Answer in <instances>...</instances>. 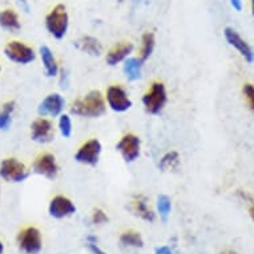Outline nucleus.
Listing matches in <instances>:
<instances>
[{
  "label": "nucleus",
  "mask_w": 254,
  "mask_h": 254,
  "mask_svg": "<svg viewBox=\"0 0 254 254\" xmlns=\"http://www.w3.org/2000/svg\"><path fill=\"white\" fill-rule=\"evenodd\" d=\"M107 111V101L100 91H91L80 99H76L71 105V113L79 117L99 119Z\"/></svg>",
  "instance_id": "f257e3e1"
},
{
  "label": "nucleus",
  "mask_w": 254,
  "mask_h": 254,
  "mask_svg": "<svg viewBox=\"0 0 254 254\" xmlns=\"http://www.w3.org/2000/svg\"><path fill=\"white\" fill-rule=\"evenodd\" d=\"M46 28L56 40L64 39L69 28V15L65 5L58 4L51 9L46 16Z\"/></svg>",
  "instance_id": "f03ea898"
},
{
  "label": "nucleus",
  "mask_w": 254,
  "mask_h": 254,
  "mask_svg": "<svg viewBox=\"0 0 254 254\" xmlns=\"http://www.w3.org/2000/svg\"><path fill=\"white\" fill-rule=\"evenodd\" d=\"M168 103V92L165 84L154 81L145 95L142 96V105L149 115H158L163 112Z\"/></svg>",
  "instance_id": "7ed1b4c3"
},
{
  "label": "nucleus",
  "mask_w": 254,
  "mask_h": 254,
  "mask_svg": "<svg viewBox=\"0 0 254 254\" xmlns=\"http://www.w3.org/2000/svg\"><path fill=\"white\" fill-rule=\"evenodd\" d=\"M4 56L9 62L20 65H28L36 60V52L31 46L19 40H12L4 47Z\"/></svg>",
  "instance_id": "20e7f679"
},
{
  "label": "nucleus",
  "mask_w": 254,
  "mask_h": 254,
  "mask_svg": "<svg viewBox=\"0 0 254 254\" xmlns=\"http://www.w3.org/2000/svg\"><path fill=\"white\" fill-rule=\"evenodd\" d=\"M29 177V171L16 157H7L0 163V179L7 183H23Z\"/></svg>",
  "instance_id": "39448f33"
},
{
  "label": "nucleus",
  "mask_w": 254,
  "mask_h": 254,
  "mask_svg": "<svg viewBox=\"0 0 254 254\" xmlns=\"http://www.w3.org/2000/svg\"><path fill=\"white\" fill-rule=\"evenodd\" d=\"M17 244L23 253L39 254L43 248V238L40 230L35 226L25 228L17 236Z\"/></svg>",
  "instance_id": "423d86ee"
},
{
  "label": "nucleus",
  "mask_w": 254,
  "mask_h": 254,
  "mask_svg": "<svg viewBox=\"0 0 254 254\" xmlns=\"http://www.w3.org/2000/svg\"><path fill=\"white\" fill-rule=\"evenodd\" d=\"M105 101H107L109 108L112 109L113 112L117 113L127 112L133 105L128 92L125 91V88L121 87V85H111L107 89Z\"/></svg>",
  "instance_id": "0eeeda50"
},
{
  "label": "nucleus",
  "mask_w": 254,
  "mask_h": 254,
  "mask_svg": "<svg viewBox=\"0 0 254 254\" xmlns=\"http://www.w3.org/2000/svg\"><path fill=\"white\" fill-rule=\"evenodd\" d=\"M103 145L97 138H91L80 146L75 153V160L79 164L88 165V167H95L99 160H100Z\"/></svg>",
  "instance_id": "6e6552de"
},
{
  "label": "nucleus",
  "mask_w": 254,
  "mask_h": 254,
  "mask_svg": "<svg viewBox=\"0 0 254 254\" xmlns=\"http://www.w3.org/2000/svg\"><path fill=\"white\" fill-rule=\"evenodd\" d=\"M116 149L125 163H133L141 153V140L136 134L127 133L116 144Z\"/></svg>",
  "instance_id": "1a4fd4ad"
},
{
  "label": "nucleus",
  "mask_w": 254,
  "mask_h": 254,
  "mask_svg": "<svg viewBox=\"0 0 254 254\" xmlns=\"http://www.w3.org/2000/svg\"><path fill=\"white\" fill-rule=\"evenodd\" d=\"M31 138L39 144H47L55 138L54 123L47 117H38L31 124Z\"/></svg>",
  "instance_id": "9d476101"
},
{
  "label": "nucleus",
  "mask_w": 254,
  "mask_h": 254,
  "mask_svg": "<svg viewBox=\"0 0 254 254\" xmlns=\"http://www.w3.org/2000/svg\"><path fill=\"white\" fill-rule=\"evenodd\" d=\"M65 108V100L60 93H50L40 101L38 113L42 117H59Z\"/></svg>",
  "instance_id": "9b49d317"
},
{
  "label": "nucleus",
  "mask_w": 254,
  "mask_h": 254,
  "mask_svg": "<svg viewBox=\"0 0 254 254\" xmlns=\"http://www.w3.org/2000/svg\"><path fill=\"white\" fill-rule=\"evenodd\" d=\"M32 171L48 180H55L59 175V165L52 153H43L35 160Z\"/></svg>",
  "instance_id": "f8f14e48"
},
{
  "label": "nucleus",
  "mask_w": 254,
  "mask_h": 254,
  "mask_svg": "<svg viewBox=\"0 0 254 254\" xmlns=\"http://www.w3.org/2000/svg\"><path fill=\"white\" fill-rule=\"evenodd\" d=\"M48 212L51 217H54L56 220H63V218L73 216L76 213V206L68 197L59 194L51 200Z\"/></svg>",
  "instance_id": "ddd939ff"
},
{
  "label": "nucleus",
  "mask_w": 254,
  "mask_h": 254,
  "mask_svg": "<svg viewBox=\"0 0 254 254\" xmlns=\"http://www.w3.org/2000/svg\"><path fill=\"white\" fill-rule=\"evenodd\" d=\"M224 35H225L226 42L229 43L230 46L236 48V50L241 54V56L245 59L248 63L254 62V52L253 50L250 48V46L244 40V39L240 36L237 31L230 27H226L225 31H224Z\"/></svg>",
  "instance_id": "4468645a"
},
{
  "label": "nucleus",
  "mask_w": 254,
  "mask_h": 254,
  "mask_svg": "<svg viewBox=\"0 0 254 254\" xmlns=\"http://www.w3.org/2000/svg\"><path fill=\"white\" fill-rule=\"evenodd\" d=\"M132 52H133V44L130 42L117 43L107 54V58H105L107 64L111 67H115L120 63H124L132 55Z\"/></svg>",
  "instance_id": "2eb2a0df"
},
{
  "label": "nucleus",
  "mask_w": 254,
  "mask_h": 254,
  "mask_svg": "<svg viewBox=\"0 0 254 254\" xmlns=\"http://www.w3.org/2000/svg\"><path fill=\"white\" fill-rule=\"evenodd\" d=\"M39 56H40V60H42L43 68H44V72L48 77H56L59 75V64L58 60L55 58L54 52L51 50L50 47L42 46L39 48Z\"/></svg>",
  "instance_id": "dca6fc26"
},
{
  "label": "nucleus",
  "mask_w": 254,
  "mask_h": 254,
  "mask_svg": "<svg viewBox=\"0 0 254 254\" xmlns=\"http://www.w3.org/2000/svg\"><path fill=\"white\" fill-rule=\"evenodd\" d=\"M132 210H133L136 216L140 217L141 220L146 221V222H154V220H156V214L150 209L146 197L142 196V194L133 197V200H132Z\"/></svg>",
  "instance_id": "f3484780"
},
{
  "label": "nucleus",
  "mask_w": 254,
  "mask_h": 254,
  "mask_svg": "<svg viewBox=\"0 0 254 254\" xmlns=\"http://www.w3.org/2000/svg\"><path fill=\"white\" fill-rule=\"evenodd\" d=\"M75 47L91 56H100L103 54V44L93 36H81L75 42Z\"/></svg>",
  "instance_id": "a211bd4d"
},
{
  "label": "nucleus",
  "mask_w": 254,
  "mask_h": 254,
  "mask_svg": "<svg viewBox=\"0 0 254 254\" xmlns=\"http://www.w3.org/2000/svg\"><path fill=\"white\" fill-rule=\"evenodd\" d=\"M0 28H3L7 32H17L20 31L21 23L17 15L13 9H3L0 11Z\"/></svg>",
  "instance_id": "6ab92c4d"
},
{
  "label": "nucleus",
  "mask_w": 254,
  "mask_h": 254,
  "mask_svg": "<svg viewBox=\"0 0 254 254\" xmlns=\"http://www.w3.org/2000/svg\"><path fill=\"white\" fill-rule=\"evenodd\" d=\"M142 64L144 63L138 58H130L129 56L127 59L124 62V67H123V71H124L127 79L130 80V81H137V80L141 79Z\"/></svg>",
  "instance_id": "aec40b11"
},
{
  "label": "nucleus",
  "mask_w": 254,
  "mask_h": 254,
  "mask_svg": "<svg viewBox=\"0 0 254 254\" xmlns=\"http://www.w3.org/2000/svg\"><path fill=\"white\" fill-rule=\"evenodd\" d=\"M154 47H156V38H154V35L152 32H145L141 38V48H140L138 59L142 63H145L152 56V54H153Z\"/></svg>",
  "instance_id": "412c9836"
},
{
  "label": "nucleus",
  "mask_w": 254,
  "mask_h": 254,
  "mask_svg": "<svg viewBox=\"0 0 254 254\" xmlns=\"http://www.w3.org/2000/svg\"><path fill=\"white\" fill-rule=\"evenodd\" d=\"M16 109L15 101H7L0 109V130H8L12 124V115Z\"/></svg>",
  "instance_id": "4be33fe9"
},
{
  "label": "nucleus",
  "mask_w": 254,
  "mask_h": 254,
  "mask_svg": "<svg viewBox=\"0 0 254 254\" xmlns=\"http://www.w3.org/2000/svg\"><path fill=\"white\" fill-rule=\"evenodd\" d=\"M180 164V154L179 152L176 150H171V152H167L164 154L160 163H158V167L161 171H173L176 168L179 167Z\"/></svg>",
  "instance_id": "5701e85b"
},
{
  "label": "nucleus",
  "mask_w": 254,
  "mask_h": 254,
  "mask_svg": "<svg viewBox=\"0 0 254 254\" xmlns=\"http://www.w3.org/2000/svg\"><path fill=\"white\" fill-rule=\"evenodd\" d=\"M120 242L124 246H129V248H142L144 246V240H142L141 234L134 230H127L120 236Z\"/></svg>",
  "instance_id": "b1692460"
},
{
  "label": "nucleus",
  "mask_w": 254,
  "mask_h": 254,
  "mask_svg": "<svg viewBox=\"0 0 254 254\" xmlns=\"http://www.w3.org/2000/svg\"><path fill=\"white\" fill-rule=\"evenodd\" d=\"M59 132L64 138H69L72 136V130H73V125H72V119L67 113H62L59 116L58 123Z\"/></svg>",
  "instance_id": "393cba45"
},
{
  "label": "nucleus",
  "mask_w": 254,
  "mask_h": 254,
  "mask_svg": "<svg viewBox=\"0 0 254 254\" xmlns=\"http://www.w3.org/2000/svg\"><path fill=\"white\" fill-rule=\"evenodd\" d=\"M157 212L164 221L167 220L172 212V200L167 194H160L157 197Z\"/></svg>",
  "instance_id": "a878e982"
},
{
  "label": "nucleus",
  "mask_w": 254,
  "mask_h": 254,
  "mask_svg": "<svg viewBox=\"0 0 254 254\" xmlns=\"http://www.w3.org/2000/svg\"><path fill=\"white\" fill-rule=\"evenodd\" d=\"M108 216H107V213L103 210V209L97 208L93 210L92 213V222L95 224V225H103V224H107L108 222Z\"/></svg>",
  "instance_id": "bb28decb"
},
{
  "label": "nucleus",
  "mask_w": 254,
  "mask_h": 254,
  "mask_svg": "<svg viewBox=\"0 0 254 254\" xmlns=\"http://www.w3.org/2000/svg\"><path fill=\"white\" fill-rule=\"evenodd\" d=\"M242 91H244V95H245L246 100H248L250 109L254 112V85L253 84H245Z\"/></svg>",
  "instance_id": "cd10ccee"
},
{
  "label": "nucleus",
  "mask_w": 254,
  "mask_h": 254,
  "mask_svg": "<svg viewBox=\"0 0 254 254\" xmlns=\"http://www.w3.org/2000/svg\"><path fill=\"white\" fill-rule=\"evenodd\" d=\"M87 246L92 254H107L100 246L97 245V238L95 236H89L87 238Z\"/></svg>",
  "instance_id": "c85d7f7f"
},
{
  "label": "nucleus",
  "mask_w": 254,
  "mask_h": 254,
  "mask_svg": "<svg viewBox=\"0 0 254 254\" xmlns=\"http://www.w3.org/2000/svg\"><path fill=\"white\" fill-rule=\"evenodd\" d=\"M154 254H173L169 246H160L154 250Z\"/></svg>",
  "instance_id": "c756f323"
},
{
  "label": "nucleus",
  "mask_w": 254,
  "mask_h": 254,
  "mask_svg": "<svg viewBox=\"0 0 254 254\" xmlns=\"http://www.w3.org/2000/svg\"><path fill=\"white\" fill-rule=\"evenodd\" d=\"M230 4L236 11H242V0H230Z\"/></svg>",
  "instance_id": "7c9ffc66"
},
{
  "label": "nucleus",
  "mask_w": 254,
  "mask_h": 254,
  "mask_svg": "<svg viewBox=\"0 0 254 254\" xmlns=\"http://www.w3.org/2000/svg\"><path fill=\"white\" fill-rule=\"evenodd\" d=\"M19 4H20L21 8H24L25 12H28L29 7H28V4H27V1H25V0H20V1H19Z\"/></svg>",
  "instance_id": "2f4dec72"
},
{
  "label": "nucleus",
  "mask_w": 254,
  "mask_h": 254,
  "mask_svg": "<svg viewBox=\"0 0 254 254\" xmlns=\"http://www.w3.org/2000/svg\"><path fill=\"white\" fill-rule=\"evenodd\" d=\"M4 253V245H3V242L0 241V254Z\"/></svg>",
  "instance_id": "473e14b6"
},
{
  "label": "nucleus",
  "mask_w": 254,
  "mask_h": 254,
  "mask_svg": "<svg viewBox=\"0 0 254 254\" xmlns=\"http://www.w3.org/2000/svg\"><path fill=\"white\" fill-rule=\"evenodd\" d=\"M250 216H252V218H253V221H254V205L252 206V208H250Z\"/></svg>",
  "instance_id": "72a5a7b5"
},
{
  "label": "nucleus",
  "mask_w": 254,
  "mask_h": 254,
  "mask_svg": "<svg viewBox=\"0 0 254 254\" xmlns=\"http://www.w3.org/2000/svg\"><path fill=\"white\" fill-rule=\"evenodd\" d=\"M221 254H236V253H234L233 250H225V252H222Z\"/></svg>",
  "instance_id": "f704fd0d"
},
{
  "label": "nucleus",
  "mask_w": 254,
  "mask_h": 254,
  "mask_svg": "<svg viewBox=\"0 0 254 254\" xmlns=\"http://www.w3.org/2000/svg\"><path fill=\"white\" fill-rule=\"evenodd\" d=\"M252 12H253V17H254V0H252Z\"/></svg>",
  "instance_id": "c9c22d12"
},
{
  "label": "nucleus",
  "mask_w": 254,
  "mask_h": 254,
  "mask_svg": "<svg viewBox=\"0 0 254 254\" xmlns=\"http://www.w3.org/2000/svg\"><path fill=\"white\" fill-rule=\"evenodd\" d=\"M0 73H1V67H0Z\"/></svg>",
  "instance_id": "e433bc0d"
}]
</instances>
